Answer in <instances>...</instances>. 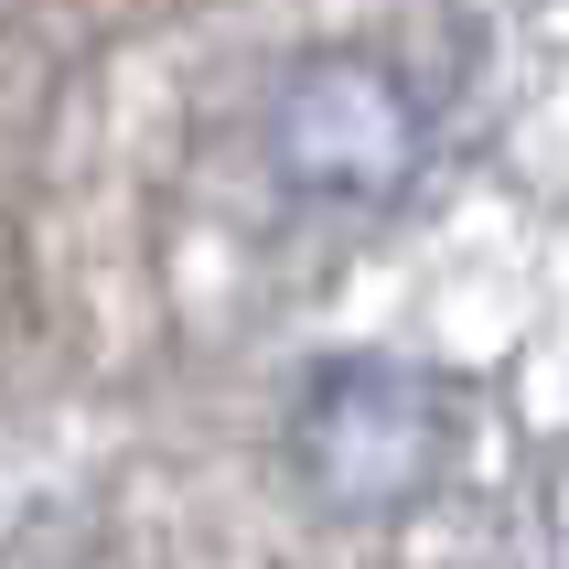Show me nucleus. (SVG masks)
<instances>
[{
    "instance_id": "nucleus-2",
    "label": "nucleus",
    "mask_w": 569,
    "mask_h": 569,
    "mask_svg": "<svg viewBox=\"0 0 569 569\" xmlns=\"http://www.w3.org/2000/svg\"><path fill=\"white\" fill-rule=\"evenodd\" d=\"M258 140H269V172L301 204L377 216L430 172V97L409 87V64L366 54V43H312V54L280 64Z\"/></svg>"
},
{
    "instance_id": "nucleus-1",
    "label": "nucleus",
    "mask_w": 569,
    "mask_h": 569,
    "mask_svg": "<svg viewBox=\"0 0 569 569\" xmlns=\"http://www.w3.org/2000/svg\"><path fill=\"white\" fill-rule=\"evenodd\" d=\"M462 462V387L409 355H333L290 398V473L322 516L387 527L430 506Z\"/></svg>"
}]
</instances>
